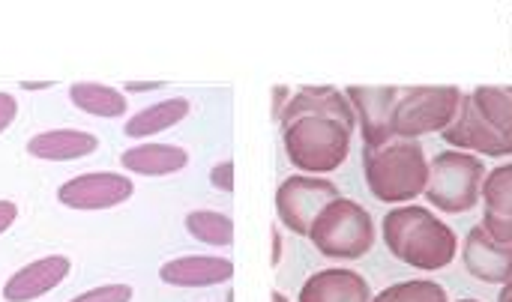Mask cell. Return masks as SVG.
Masks as SVG:
<instances>
[{
  "instance_id": "25",
  "label": "cell",
  "mask_w": 512,
  "mask_h": 302,
  "mask_svg": "<svg viewBox=\"0 0 512 302\" xmlns=\"http://www.w3.org/2000/svg\"><path fill=\"white\" fill-rule=\"evenodd\" d=\"M18 219V207L12 201H0V234H6Z\"/></svg>"
},
{
  "instance_id": "26",
  "label": "cell",
  "mask_w": 512,
  "mask_h": 302,
  "mask_svg": "<svg viewBox=\"0 0 512 302\" xmlns=\"http://www.w3.org/2000/svg\"><path fill=\"white\" fill-rule=\"evenodd\" d=\"M288 102H291L288 87H273V120H276V123H279V117H282V111H285Z\"/></svg>"
},
{
  "instance_id": "30",
  "label": "cell",
  "mask_w": 512,
  "mask_h": 302,
  "mask_svg": "<svg viewBox=\"0 0 512 302\" xmlns=\"http://www.w3.org/2000/svg\"><path fill=\"white\" fill-rule=\"evenodd\" d=\"M498 302H512V279L504 285V291H501V297H498Z\"/></svg>"
},
{
  "instance_id": "32",
  "label": "cell",
  "mask_w": 512,
  "mask_h": 302,
  "mask_svg": "<svg viewBox=\"0 0 512 302\" xmlns=\"http://www.w3.org/2000/svg\"><path fill=\"white\" fill-rule=\"evenodd\" d=\"M459 302H480V300H459Z\"/></svg>"
},
{
  "instance_id": "15",
  "label": "cell",
  "mask_w": 512,
  "mask_h": 302,
  "mask_svg": "<svg viewBox=\"0 0 512 302\" xmlns=\"http://www.w3.org/2000/svg\"><path fill=\"white\" fill-rule=\"evenodd\" d=\"M96 147H99V138L81 129H51L27 141V153L42 162H72V159L90 156Z\"/></svg>"
},
{
  "instance_id": "14",
  "label": "cell",
  "mask_w": 512,
  "mask_h": 302,
  "mask_svg": "<svg viewBox=\"0 0 512 302\" xmlns=\"http://www.w3.org/2000/svg\"><path fill=\"white\" fill-rule=\"evenodd\" d=\"M297 302H372V288L360 273L336 267L306 279Z\"/></svg>"
},
{
  "instance_id": "31",
  "label": "cell",
  "mask_w": 512,
  "mask_h": 302,
  "mask_svg": "<svg viewBox=\"0 0 512 302\" xmlns=\"http://www.w3.org/2000/svg\"><path fill=\"white\" fill-rule=\"evenodd\" d=\"M270 302H288V297H285V294H279V291H273V294H270Z\"/></svg>"
},
{
  "instance_id": "17",
  "label": "cell",
  "mask_w": 512,
  "mask_h": 302,
  "mask_svg": "<svg viewBox=\"0 0 512 302\" xmlns=\"http://www.w3.org/2000/svg\"><path fill=\"white\" fill-rule=\"evenodd\" d=\"M189 99L183 96H174V99H165V102H156L144 111H138L129 123H126V135L129 138H147V135H159L162 129H171L177 123H183L189 117Z\"/></svg>"
},
{
  "instance_id": "13",
  "label": "cell",
  "mask_w": 512,
  "mask_h": 302,
  "mask_svg": "<svg viewBox=\"0 0 512 302\" xmlns=\"http://www.w3.org/2000/svg\"><path fill=\"white\" fill-rule=\"evenodd\" d=\"M69 258L63 255H51L42 261H33L27 267H21L6 285H3V300L6 302H33L42 294L54 291L66 276H69Z\"/></svg>"
},
{
  "instance_id": "19",
  "label": "cell",
  "mask_w": 512,
  "mask_h": 302,
  "mask_svg": "<svg viewBox=\"0 0 512 302\" xmlns=\"http://www.w3.org/2000/svg\"><path fill=\"white\" fill-rule=\"evenodd\" d=\"M69 99L75 108L93 117H120L126 114V96L117 93L114 87L96 84V81H78L69 87Z\"/></svg>"
},
{
  "instance_id": "4",
  "label": "cell",
  "mask_w": 512,
  "mask_h": 302,
  "mask_svg": "<svg viewBox=\"0 0 512 302\" xmlns=\"http://www.w3.org/2000/svg\"><path fill=\"white\" fill-rule=\"evenodd\" d=\"M309 240L327 258L360 261L375 246V222L363 204L351 198H336L315 219Z\"/></svg>"
},
{
  "instance_id": "8",
  "label": "cell",
  "mask_w": 512,
  "mask_h": 302,
  "mask_svg": "<svg viewBox=\"0 0 512 302\" xmlns=\"http://www.w3.org/2000/svg\"><path fill=\"white\" fill-rule=\"evenodd\" d=\"M345 96L357 114V129L366 147H384L396 141L393 108L399 99V87H348Z\"/></svg>"
},
{
  "instance_id": "24",
  "label": "cell",
  "mask_w": 512,
  "mask_h": 302,
  "mask_svg": "<svg viewBox=\"0 0 512 302\" xmlns=\"http://www.w3.org/2000/svg\"><path fill=\"white\" fill-rule=\"evenodd\" d=\"M15 114H18L15 99H12L9 93H0V132H6V129H9V123L15 120Z\"/></svg>"
},
{
  "instance_id": "11",
  "label": "cell",
  "mask_w": 512,
  "mask_h": 302,
  "mask_svg": "<svg viewBox=\"0 0 512 302\" xmlns=\"http://www.w3.org/2000/svg\"><path fill=\"white\" fill-rule=\"evenodd\" d=\"M480 201L486 204L480 225L498 243L512 246V162L498 165L492 174H486Z\"/></svg>"
},
{
  "instance_id": "21",
  "label": "cell",
  "mask_w": 512,
  "mask_h": 302,
  "mask_svg": "<svg viewBox=\"0 0 512 302\" xmlns=\"http://www.w3.org/2000/svg\"><path fill=\"white\" fill-rule=\"evenodd\" d=\"M372 302H450L447 291L438 282L429 279H414V282H399L384 288Z\"/></svg>"
},
{
  "instance_id": "3",
  "label": "cell",
  "mask_w": 512,
  "mask_h": 302,
  "mask_svg": "<svg viewBox=\"0 0 512 302\" xmlns=\"http://www.w3.org/2000/svg\"><path fill=\"white\" fill-rule=\"evenodd\" d=\"M363 174L381 204H411L426 195L429 159L420 141L396 138L384 147H363Z\"/></svg>"
},
{
  "instance_id": "5",
  "label": "cell",
  "mask_w": 512,
  "mask_h": 302,
  "mask_svg": "<svg viewBox=\"0 0 512 302\" xmlns=\"http://www.w3.org/2000/svg\"><path fill=\"white\" fill-rule=\"evenodd\" d=\"M486 180V165L474 153L444 150L429 162L426 201L450 216H462L480 204Z\"/></svg>"
},
{
  "instance_id": "20",
  "label": "cell",
  "mask_w": 512,
  "mask_h": 302,
  "mask_svg": "<svg viewBox=\"0 0 512 302\" xmlns=\"http://www.w3.org/2000/svg\"><path fill=\"white\" fill-rule=\"evenodd\" d=\"M186 231L207 246L225 249L234 243V222L225 213H213V210H195L186 216Z\"/></svg>"
},
{
  "instance_id": "27",
  "label": "cell",
  "mask_w": 512,
  "mask_h": 302,
  "mask_svg": "<svg viewBox=\"0 0 512 302\" xmlns=\"http://www.w3.org/2000/svg\"><path fill=\"white\" fill-rule=\"evenodd\" d=\"M123 87H126V90H132V93H147V90L162 87V81H126Z\"/></svg>"
},
{
  "instance_id": "22",
  "label": "cell",
  "mask_w": 512,
  "mask_h": 302,
  "mask_svg": "<svg viewBox=\"0 0 512 302\" xmlns=\"http://www.w3.org/2000/svg\"><path fill=\"white\" fill-rule=\"evenodd\" d=\"M69 302H132V288L129 285H102L87 294H78Z\"/></svg>"
},
{
  "instance_id": "2",
  "label": "cell",
  "mask_w": 512,
  "mask_h": 302,
  "mask_svg": "<svg viewBox=\"0 0 512 302\" xmlns=\"http://www.w3.org/2000/svg\"><path fill=\"white\" fill-rule=\"evenodd\" d=\"M381 231L390 255L414 270L438 273L459 255L456 231L426 207H393L384 216Z\"/></svg>"
},
{
  "instance_id": "28",
  "label": "cell",
  "mask_w": 512,
  "mask_h": 302,
  "mask_svg": "<svg viewBox=\"0 0 512 302\" xmlns=\"http://www.w3.org/2000/svg\"><path fill=\"white\" fill-rule=\"evenodd\" d=\"M282 264V237H279V228H273V267Z\"/></svg>"
},
{
  "instance_id": "12",
  "label": "cell",
  "mask_w": 512,
  "mask_h": 302,
  "mask_svg": "<svg viewBox=\"0 0 512 302\" xmlns=\"http://www.w3.org/2000/svg\"><path fill=\"white\" fill-rule=\"evenodd\" d=\"M159 279L171 288H213L234 279V264L216 255H186L162 264Z\"/></svg>"
},
{
  "instance_id": "1",
  "label": "cell",
  "mask_w": 512,
  "mask_h": 302,
  "mask_svg": "<svg viewBox=\"0 0 512 302\" xmlns=\"http://www.w3.org/2000/svg\"><path fill=\"white\" fill-rule=\"evenodd\" d=\"M279 126L294 168L303 174H330L342 168L351 153L357 114L345 90L315 84L291 96Z\"/></svg>"
},
{
  "instance_id": "10",
  "label": "cell",
  "mask_w": 512,
  "mask_h": 302,
  "mask_svg": "<svg viewBox=\"0 0 512 302\" xmlns=\"http://www.w3.org/2000/svg\"><path fill=\"white\" fill-rule=\"evenodd\" d=\"M465 270L486 285H507L512 279V246L489 237L483 225L471 228L462 246Z\"/></svg>"
},
{
  "instance_id": "6",
  "label": "cell",
  "mask_w": 512,
  "mask_h": 302,
  "mask_svg": "<svg viewBox=\"0 0 512 302\" xmlns=\"http://www.w3.org/2000/svg\"><path fill=\"white\" fill-rule=\"evenodd\" d=\"M459 87H399L393 108V135L420 141L423 135H441L459 111Z\"/></svg>"
},
{
  "instance_id": "9",
  "label": "cell",
  "mask_w": 512,
  "mask_h": 302,
  "mask_svg": "<svg viewBox=\"0 0 512 302\" xmlns=\"http://www.w3.org/2000/svg\"><path fill=\"white\" fill-rule=\"evenodd\" d=\"M135 192L132 180L123 174L111 171H93V174H78L69 183L57 189V198L69 210H108L123 201H129Z\"/></svg>"
},
{
  "instance_id": "7",
  "label": "cell",
  "mask_w": 512,
  "mask_h": 302,
  "mask_svg": "<svg viewBox=\"0 0 512 302\" xmlns=\"http://www.w3.org/2000/svg\"><path fill=\"white\" fill-rule=\"evenodd\" d=\"M336 198H342L336 183H330L324 177L294 174L276 189V216L288 231L309 237L321 210Z\"/></svg>"
},
{
  "instance_id": "29",
  "label": "cell",
  "mask_w": 512,
  "mask_h": 302,
  "mask_svg": "<svg viewBox=\"0 0 512 302\" xmlns=\"http://www.w3.org/2000/svg\"><path fill=\"white\" fill-rule=\"evenodd\" d=\"M21 87L24 90H45V87H51V81H24Z\"/></svg>"
},
{
  "instance_id": "23",
  "label": "cell",
  "mask_w": 512,
  "mask_h": 302,
  "mask_svg": "<svg viewBox=\"0 0 512 302\" xmlns=\"http://www.w3.org/2000/svg\"><path fill=\"white\" fill-rule=\"evenodd\" d=\"M210 183H213L219 192H234V162H219V165L210 171Z\"/></svg>"
},
{
  "instance_id": "16",
  "label": "cell",
  "mask_w": 512,
  "mask_h": 302,
  "mask_svg": "<svg viewBox=\"0 0 512 302\" xmlns=\"http://www.w3.org/2000/svg\"><path fill=\"white\" fill-rule=\"evenodd\" d=\"M120 165L132 174H144V177H165V174H177L189 165V153L177 144H138L123 150Z\"/></svg>"
},
{
  "instance_id": "18",
  "label": "cell",
  "mask_w": 512,
  "mask_h": 302,
  "mask_svg": "<svg viewBox=\"0 0 512 302\" xmlns=\"http://www.w3.org/2000/svg\"><path fill=\"white\" fill-rule=\"evenodd\" d=\"M480 117L512 153V87H477L471 93Z\"/></svg>"
}]
</instances>
